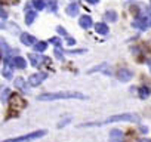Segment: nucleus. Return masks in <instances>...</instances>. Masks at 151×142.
<instances>
[{"label": "nucleus", "mask_w": 151, "mask_h": 142, "mask_svg": "<svg viewBox=\"0 0 151 142\" xmlns=\"http://www.w3.org/2000/svg\"><path fill=\"white\" fill-rule=\"evenodd\" d=\"M133 27H136V28H141V30H145V28L148 27V19H147V16L135 19V21H133Z\"/></svg>", "instance_id": "7"}, {"label": "nucleus", "mask_w": 151, "mask_h": 142, "mask_svg": "<svg viewBox=\"0 0 151 142\" xmlns=\"http://www.w3.org/2000/svg\"><path fill=\"white\" fill-rule=\"evenodd\" d=\"M92 19H91V16H82L80 18V27H83V28H89V27H92Z\"/></svg>", "instance_id": "14"}, {"label": "nucleus", "mask_w": 151, "mask_h": 142, "mask_svg": "<svg viewBox=\"0 0 151 142\" xmlns=\"http://www.w3.org/2000/svg\"><path fill=\"white\" fill-rule=\"evenodd\" d=\"M46 135V130H37V132H33V133H28L25 136H19V138H14V139H8V141H3V142H30V141H34V139H39L42 136Z\"/></svg>", "instance_id": "3"}, {"label": "nucleus", "mask_w": 151, "mask_h": 142, "mask_svg": "<svg viewBox=\"0 0 151 142\" xmlns=\"http://www.w3.org/2000/svg\"><path fill=\"white\" fill-rule=\"evenodd\" d=\"M49 43H53V44H56V46H61V40H59V39H56V37L50 39V40H49Z\"/></svg>", "instance_id": "23"}, {"label": "nucleus", "mask_w": 151, "mask_h": 142, "mask_svg": "<svg viewBox=\"0 0 151 142\" xmlns=\"http://www.w3.org/2000/svg\"><path fill=\"white\" fill-rule=\"evenodd\" d=\"M40 101H56V99H86L83 93L79 92H58V93H43L39 96Z\"/></svg>", "instance_id": "1"}, {"label": "nucleus", "mask_w": 151, "mask_h": 142, "mask_svg": "<svg viewBox=\"0 0 151 142\" xmlns=\"http://www.w3.org/2000/svg\"><path fill=\"white\" fill-rule=\"evenodd\" d=\"M95 31L99 33V34H107L108 33V27H107V24L98 22V24H95Z\"/></svg>", "instance_id": "11"}, {"label": "nucleus", "mask_w": 151, "mask_h": 142, "mask_svg": "<svg viewBox=\"0 0 151 142\" xmlns=\"http://www.w3.org/2000/svg\"><path fill=\"white\" fill-rule=\"evenodd\" d=\"M56 31H58V33H61V34H62V36H65V37L68 36V34H67V31H65L62 27H56Z\"/></svg>", "instance_id": "25"}, {"label": "nucleus", "mask_w": 151, "mask_h": 142, "mask_svg": "<svg viewBox=\"0 0 151 142\" xmlns=\"http://www.w3.org/2000/svg\"><path fill=\"white\" fill-rule=\"evenodd\" d=\"M33 5L37 11H42L46 8V0H33Z\"/></svg>", "instance_id": "18"}, {"label": "nucleus", "mask_w": 151, "mask_h": 142, "mask_svg": "<svg viewBox=\"0 0 151 142\" xmlns=\"http://www.w3.org/2000/svg\"><path fill=\"white\" fill-rule=\"evenodd\" d=\"M9 61H5V67H3V76L6 79H11L12 77V71H11V67H9Z\"/></svg>", "instance_id": "16"}, {"label": "nucleus", "mask_w": 151, "mask_h": 142, "mask_svg": "<svg viewBox=\"0 0 151 142\" xmlns=\"http://www.w3.org/2000/svg\"><path fill=\"white\" fill-rule=\"evenodd\" d=\"M147 19H148V27H151V12H150V15L147 16Z\"/></svg>", "instance_id": "29"}, {"label": "nucleus", "mask_w": 151, "mask_h": 142, "mask_svg": "<svg viewBox=\"0 0 151 142\" xmlns=\"http://www.w3.org/2000/svg\"><path fill=\"white\" fill-rule=\"evenodd\" d=\"M21 42L24 44L30 46V44H34L36 43V37L31 36V34H28V33H24V34H21Z\"/></svg>", "instance_id": "8"}, {"label": "nucleus", "mask_w": 151, "mask_h": 142, "mask_svg": "<svg viewBox=\"0 0 151 142\" xmlns=\"http://www.w3.org/2000/svg\"><path fill=\"white\" fill-rule=\"evenodd\" d=\"M105 18H107V21H116L117 19V15H116V12H113V11H110V12H107L105 14Z\"/></svg>", "instance_id": "20"}, {"label": "nucleus", "mask_w": 151, "mask_h": 142, "mask_svg": "<svg viewBox=\"0 0 151 142\" xmlns=\"http://www.w3.org/2000/svg\"><path fill=\"white\" fill-rule=\"evenodd\" d=\"M77 12H79V6L76 5V3H73V5H70V6L67 8V14H68L70 16H76V15H77Z\"/></svg>", "instance_id": "15"}, {"label": "nucleus", "mask_w": 151, "mask_h": 142, "mask_svg": "<svg viewBox=\"0 0 151 142\" xmlns=\"http://www.w3.org/2000/svg\"><path fill=\"white\" fill-rule=\"evenodd\" d=\"M110 135H111V138H117V136L120 138V136H122V130H117V129H114V130H113Z\"/></svg>", "instance_id": "22"}, {"label": "nucleus", "mask_w": 151, "mask_h": 142, "mask_svg": "<svg viewBox=\"0 0 151 142\" xmlns=\"http://www.w3.org/2000/svg\"><path fill=\"white\" fill-rule=\"evenodd\" d=\"M150 68H151V62H150Z\"/></svg>", "instance_id": "32"}, {"label": "nucleus", "mask_w": 151, "mask_h": 142, "mask_svg": "<svg viewBox=\"0 0 151 142\" xmlns=\"http://www.w3.org/2000/svg\"><path fill=\"white\" fill-rule=\"evenodd\" d=\"M47 79V73H36V74H33V76H30V79H28V83L31 85V86H39L42 82H45Z\"/></svg>", "instance_id": "4"}, {"label": "nucleus", "mask_w": 151, "mask_h": 142, "mask_svg": "<svg viewBox=\"0 0 151 142\" xmlns=\"http://www.w3.org/2000/svg\"><path fill=\"white\" fill-rule=\"evenodd\" d=\"M46 47H47V42H36V43H34L36 52H43Z\"/></svg>", "instance_id": "17"}, {"label": "nucleus", "mask_w": 151, "mask_h": 142, "mask_svg": "<svg viewBox=\"0 0 151 142\" xmlns=\"http://www.w3.org/2000/svg\"><path fill=\"white\" fill-rule=\"evenodd\" d=\"M11 65H12V67H17V68L24 70V68L27 67V62H25V59H24V58H21V56H15V58H12Z\"/></svg>", "instance_id": "6"}, {"label": "nucleus", "mask_w": 151, "mask_h": 142, "mask_svg": "<svg viewBox=\"0 0 151 142\" xmlns=\"http://www.w3.org/2000/svg\"><path fill=\"white\" fill-rule=\"evenodd\" d=\"M15 86H17L18 89L24 90V92H27V90H28V87H27V85H25V82H24V79H22V77H17V79H15Z\"/></svg>", "instance_id": "12"}, {"label": "nucleus", "mask_w": 151, "mask_h": 142, "mask_svg": "<svg viewBox=\"0 0 151 142\" xmlns=\"http://www.w3.org/2000/svg\"><path fill=\"white\" fill-rule=\"evenodd\" d=\"M139 120V117L136 114H119V115H111L104 121L99 123H86V124H80V127H89V126H102V124H108V123H117V121H133L136 123Z\"/></svg>", "instance_id": "2"}, {"label": "nucleus", "mask_w": 151, "mask_h": 142, "mask_svg": "<svg viewBox=\"0 0 151 142\" xmlns=\"http://www.w3.org/2000/svg\"><path fill=\"white\" fill-rule=\"evenodd\" d=\"M67 43L71 46V44H74V43H76V40H74V39H70V37H67Z\"/></svg>", "instance_id": "27"}, {"label": "nucleus", "mask_w": 151, "mask_h": 142, "mask_svg": "<svg viewBox=\"0 0 151 142\" xmlns=\"http://www.w3.org/2000/svg\"><path fill=\"white\" fill-rule=\"evenodd\" d=\"M151 95V90L147 87V86H142L141 89H139V96L142 98V99H145V98H148Z\"/></svg>", "instance_id": "19"}, {"label": "nucleus", "mask_w": 151, "mask_h": 142, "mask_svg": "<svg viewBox=\"0 0 151 142\" xmlns=\"http://www.w3.org/2000/svg\"><path fill=\"white\" fill-rule=\"evenodd\" d=\"M8 95H9V90H5V93H3V101H6Z\"/></svg>", "instance_id": "28"}, {"label": "nucleus", "mask_w": 151, "mask_h": 142, "mask_svg": "<svg viewBox=\"0 0 151 142\" xmlns=\"http://www.w3.org/2000/svg\"><path fill=\"white\" fill-rule=\"evenodd\" d=\"M36 16H37V14H36L34 11H28L27 15H25V24H27V25H31L33 21L36 19Z\"/></svg>", "instance_id": "13"}, {"label": "nucleus", "mask_w": 151, "mask_h": 142, "mask_svg": "<svg viewBox=\"0 0 151 142\" xmlns=\"http://www.w3.org/2000/svg\"><path fill=\"white\" fill-rule=\"evenodd\" d=\"M132 76H133V73H132L130 70H127V68L119 70V73H117V79H119L120 82H129V80L132 79Z\"/></svg>", "instance_id": "5"}, {"label": "nucleus", "mask_w": 151, "mask_h": 142, "mask_svg": "<svg viewBox=\"0 0 151 142\" xmlns=\"http://www.w3.org/2000/svg\"><path fill=\"white\" fill-rule=\"evenodd\" d=\"M49 9H50L52 12L56 11V2H55V0H50V6H49Z\"/></svg>", "instance_id": "24"}, {"label": "nucleus", "mask_w": 151, "mask_h": 142, "mask_svg": "<svg viewBox=\"0 0 151 142\" xmlns=\"http://www.w3.org/2000/svg\"><path fill=\"white\" fill-rule=\"evenodd\" d=\"M11 101H12V107H17V108H22V107H24V101L21 99V96H19V95L12 93Z\"/></svg>", "instance_id": "10"}, {"label": "nucleus", "mask_w": 151, "mask_h": 142, "mask_svg": "<svg viewBox=\"0 0 151 142\" xmlns=\"http://www.w3.org/2000/svg\"><path fill=\"white\" fill-rule=\"evenodd\" d=\"M28 58H30V61H31V64H33L34 67H39V65L46 59L45 56H40V55H36V53H30Z\"/></svg>", "instance_id": "9"}, {"label": "nucleus", "mask_w": 151, "mask_h": 142, "mask_svg": "<svg viewBox=\"0 0 151 142\" xmlns=\"http://www.w3.org/2000/svg\"><path fill=\"white\" fill-rule=\"evenodd\" d=\"M61 46H56V49H55V55L61 59V61H64V55H62V52H61V49H59Z\"/></svg>", "instance_id": "21"}, {"label": "nucleus", "mask_w": 151, "mask_h": 142, "mask_svg": "<svg viewBox=\"0 0 151 142\" xmlns=\"http://www.w3.org/2000/svg\"><path fill=\"white\" fill-rule=\"evenodd\" d=\"M89 3H98V0H88Z\"/></svg>", "instance_id": "30"}, {"label": "nucleus", "mask_w": 151, "mask_h": 142, "mask_svg": "<svg viewBox=\"0 0 151 142\" xmlns=\"http://www.w3.org/2000/svg\"><path fill=\"white\" fill-rule=\"evenodd\" d=\"M0 16H2V18H6V16H8V14H6L2 8H0Z\"/></svg>", "instance_id": "26"}, {"label": "nucleus", "mask_w": 151, "mask_h": 142, "mask_svg": "<svg viewBox=\"0 0 151 142\" xmlns=\"http://www.w3.org/2000/svg\"><path fill=\"white\" fill-rule=\"evenodd\" d=\"M138 142H151V141H148V139H142V141H138Z\"/></svg>", "instance_id": "31"}]
</instances>
